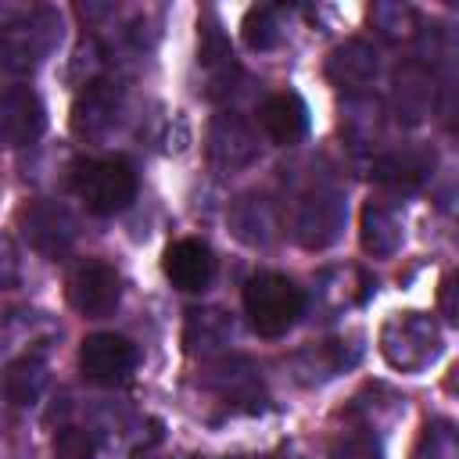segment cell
<instances>
[{"mask_svg": "<svg viewBox=\"0 0 459 459\" xmlns=\"http://www.w3.org/2000/svg\"><path fill=\"white\" fill-rule=\"evenodd\" d=\"M75 194L93 215L126 212L136 197V172L126 158H93L75 169Z\"/></svg>", "mask_w": 459, "mask_h": 459, "instance_id": "4", "label": "cell"}, {"mask_svg": "<svg viewBox=\"0 0 459 459\" xmlns=\"http://www.w3.org/2000/svg\"><path fill=\"white\" fill-rule=\"evenodd\" d=\"M161 269H165V276H169L172 287H179L186 294H201L215 280V255H212V247L204 240L183 237V240H176V244L165 247Z\"/></svg>", "mask_w": 459, "mask_h": 459, "instance_id": "12", "label": "cell"}, {"mask_svg": "<svg viewBox=\"0 0 459 459\" xmlns=\"http://www.w3.org/2000/svg\"><path fill=\"white\" fill-rule=\"evenodd\" d=\"M344 219H348L344 194L333 183H316L294 212V237L305 251H326L330 244L341 240Z\"/></svg>", "mask_w": 459, "mask_h": 459, "instance_id": "5", "label": "cell"}, {"mask_svg": "<svg viewBox=\"0 0 459 459\" xmlns=\"http://www.w3.org/2000/svg\"><path fill=\"white\" fill-rule=\"evenodd\" d=\"M47 377H50V373H47L43 355L25 351V355H18V359H11V362L4 366V373H0V394H4L11 405H18V409L36 405L39 394H43V387H47Z\"/></svg>", "mask_w": 459, "mask_h": 459, "instance_id": "20", "label": "cell"}, {"mask_svg": "<svg viewBox=\"0 0 459 459\" xmlns=\"http://www.w3.org/2000/svg\"><path fill=\"white\" fill-rule=\"evenodd\" d=\"M412 459H459V434L448 420H430L412 448Z\"/></svg>", "mask_w": 459, "mask_h": 459, "instance_id": "27", "label": "cell"}, {"mask_svg": "<svg viewBox=\"0 0 459 459\" xmlns=\"http://www.w3.org/2000/svg\"><path fill=\"white\" fill-rule=\"evenodd\" d=\"M441 330L423 312H398L380 326V355L398 373H420L441 355Z\"/></svg>", "mask_w": 459, "mask_h": 459, "instance_id": "3", "label": "cell"}, {"mask_svg": "<svg viewBox=\"0 0 459 459\" xmlns=\"http://www.w3.org/2000/svg\"><path fill=\"white\" fill-rule=\"evenodd\" d=\"M434 172V151L430 147H402L387 151L373 161V179L391 190H416Z\"/></svg>", "mask_w": 459, "mask_h": 459, "instance_id": "16", "label": "cell"}, {"mask_svg": "<svg viewBox=\"0 0 459 459\" xmlns=\"http://www.w3.org/2000/svg\"><path fill=\"white\" fill-rule=\"evenodd\" d=\"M434 75L427 65L420 61H402L394 68V86H391V108H394V118L405 122V126H420L430 108H434Z\"/></svg>", "mask_w": 459, "mask_h": 459, "instance_id": "13", "label": "cell"}, {"mask_svg": "<svg viewBox=\"0 0 459 459\" xmlns=\"http://www.w3.org/2000/svg\"><path fill=\"white\" fill-rule=\"evenodd\" d=\"M143 459H161V455H143Z\"/></svg>", "mask_w": 459, "mask_h": 459, "instance_id": "32", "label": "cell"}, {"mask_svg": "<svg viewBox=\"0 0 459 459\" xmlns=\"http://www.w3.org/2000/svg\"><path fill=\"white\" fill-rule=\"evenodd\" d=\"M341 129L351 140V147H373L384 136V108L377 97H348L341 104Z\"/></svg>", "mask_w": 459, "mask_h": 459, "instance_id": "22", "label": "cell"}, {"mask_svg": "<svg viewBox=\"0 0 459 459\" xmlns=\"http://www.w3.org/2000/svg\"><path fill=\"white\" fill-rule=\"evenodd\" d=\"M326 75H330L333 86L359 93V90L373 86V79L380 75V54H377V47L366 43V39H344L341 47L330 50V57H326Z\"/></svg>", "mask_w": 459, "mask_h": 459, "instance_id": "14", "label": "cell"}, {"mask_svg": "<svg viewBox=\"0 0 459 459\" xmlns=\"http://www.w3.org/2000/svg\"><path fill=\"white\" fill-rule=\"evenodd\" d=\"M355 359H359V344L344 348V341H323L298 355V373L305 384H319V380H330L333 373H341L344 366H351Z\"/></svg>", "mask_w": 459, "mask_h": 459, "instance_id": "23", "label": "cell"}, {"mask_svg": "<svg viewBox=\"0 0 459 459\" xmlns=\"http://www.w3.org/2000/svg\"><path fill=\"white\" fill-rule=\"evenodd\" d=\"M233 316L222 308H190L183 323V344L190 355H215L233 341Z\"/></svg>", "mask_w": 459, "mask_h": 459, "instance_id": "19", "label": "cell"}, {"mask_svg": "<svg viewBox=\"0 0 459 459\" xmlns=\"http://www.w3.org/2000/svg\"><path fill=\"white\" fill-rule=\"evenodd\" d=\"M359 237H362L366 255L391 258L402 247V219H398V212L380 204V201H369L362 208V219H359Z\"/></svg>", "mask_w": 459, "mask_h": 459, "instance_id": "21", "label": "cell"}, {"mask_svg": "<svg viewBox=\"0 0 459 459\" xmlns=\"http://www.w3.org/2000/svg\"><path fill=\"white\" fill-rule=\"evenodd\" d=\"M258 158V133L237 111H219L208 122V161L222 172H240Z\"/></svg>", "mask_w": 459, "mask_h": 459, "instance_id": "10", "label": "cell"}, {"mask_svg": "<svg viewBox=\"0 0 459 459\" xmlns=\"http://www.w3.org/2000/svg\"><path fill=\"white\" fill-rule=\"evenodd\" d=\"M61 39V18L50 7L0 4V65L14 75H29Z\"/></svg>", "mask_w": 459, "mask_h": 459, "instance_id": "1", "label": "cell"}, {"mask_svg": "<svg viewBox=\"0 0 459 459\" xmlns=\"http://www.w3.org/2000/svg\"><path fill=\"white\" fill-rule=\"evenodd\" d=\"M204 387H212L222 402L230 405H247V409H258L265 402V387H262V377L258 369L247 362V359H222L215 362L208 373H204Z\"/></svg>", "mask_w": 459, "mask_h": 459, "instance_id": "15", "label": "cell"}, {"mask_svg": "<svg viewBox=\"0 0 459 459\" xmlns=\"http://www.w3.org/2000/svg\"><path fill=\"white\" fill-rule=\"evenodd\" d=\"M126 111V97L111 79H86L72 100V133L86 143H104Z\"/></svg>", "mask_w": 459, "mask_h": 459, "instance_id": "6", "label": "cell"}, {"mask_svg": "<svg viewBox=\"0 0 459 459\" xmlns=\"http://www.w3.org/2000/svg\"><path fill=\"white\" fill-rule=\"evenodd\" d=\"M197 61L212 79H222L233 72V50L230 39L222 32V25L215 22V14L201 18V36H197Z\"/></svg>", "mask_w": 459, "mask_h": 459, "instance_id": "24", "label": "cell"}, {"mask_svg": "<svg viewBox=\"0 0 459 459\" xmlns=\"http://www.w3.org/2000/svg\"><path fill=\"white\" fill-rule=\"evenodd\" d=\"M280 36H283V18L276 7L262 4L244 14V43L251 50H273L280 43Z\"/></svg>", "mask_w": 459, "mask_h": 459, "instance_id": "26", "label": "cell"}, {"mask_svg": "<svg viewBox=\"0 0 459 459\" xmlns=\"http://www.w3.org/2000/svg\"><path fill=\"white\" fill-rule=\"evenodd\" d=\"M22 283V262L7 233H0V290H14Z\"/></svg>", "mask_w": 459, "mask_h": 459, "instance_id": "30", "label": "cell"}, {"mask_svg": "<svg viewBox=\"0 0 459 459\" xmlns=\"http://www.w3.org/2000/svg\"><path fill=\"white\" fill-rule=\"evenodd\" d=\"M330 459H384V445L369 427H351L330 441Z\"/></svg>", "mask_w": 459, "mask_h": 459, "instance_id": "28", "label": "cell"}, {"mask_svg": "<svg viewBox=\"0 0 459 459\" xmlns=\"http://www.w3.org/2000/svg\"><path fill=\"white\" fill-rule=\"evenodd\" d=\"M65 294H68L75 312H82L86 319H100V316H111L118 308L122 280H118L115 265H108L100 258H86V262L72 265V273L65 280Z\"/></svg>", "mask_w": 459, "mask_h": 459, "instance_id": "8", "label": "cell"}, {"mask_svg": "<svg viewBox=\"0 0 459 459\" xmlns=\"http://www.w3.org/2000/svg\"><path fill=\"white\" fill-rule=\"evenodd\" d=\"M441 305H445V316H448V319H459V316H455V305H452V276L445 280V294H441Z\"/></svg>", "mask_w": 459, "mask_h": 459, "instance_id": "31", "label": "cell"}, {"mask_svg": "<svg viewBox=\"0 0 459 459\" xmlns=\"http://www.w3.org/2000/svg\"><path fill=\"white\" fill-rule=\"evenodd\" d=\"M18 230H22L25 244H29L32 251H39L43 258H61V255L75 244V233H79L75 215H72L65 204L47 201V197L29 201V204L18 212Z\"/></svg>", "mask_w": 459, "mask_h": 459, "instance_id": "7", "label": "cell"}, {"mask_svg": "<svg viewBox=\"0 0 459 459\" xmlns=\"http://www.w3.org/2000/svg\"><path fill=\"white\" fill-rule=\"evenodd\" d=\"M47 129V111L36 90L29 86H11L0 93V140L11 147H29L43 136Z\"/></svg>", "mask_w": 459, "mask_h": 459, "instance_id": "11", "label": "cell"}, {"mask_svg": "<svg viewBox=\"0 0 459 459\" xmlns=\"http://www.w3.org/2000/svg\"><path fill=\"white\" fill-rule=\"evenodd\" d=\"M244 312L262 337H283L305 312V294L283 273H255L244 283Z\"/></svg>", "mask_w": 459, "mask_h": 459, "instance_id": "2", "label": "cell"}, {"mask_svg": "<svg viewBox=\"0 0 459 459\" xmlns=\"http://www.w3.org/2000/svg\"><path fill=\"white\" fill-rule=\"evenodd\" d=\"M50 452H54V459H97V441H93L90 430L68 423L54 434Z\"/></svg>", "mask_w": 459, "mask_h": 459, "instance_id": "29", "label": "cell"}, {"mask_svg": "<svg viewBox=\"0 0 459 459\" xmlns=\"http://www.w3.org/2000/svg\"><path fill=\"white\" fill-rule=\"evenodd\" d=\"M79 369L90 384L100 387H115L122 380H129V373L136 369V344L122 333H90L79 348Z\"/></svg>", "mask_w": 459, "mask_h": 459, "instance_id": "9", "label": "cell"}, {"mask_svg": "<svg viewBox=\"0 0 459 459\" xmlns=\"http://www.w3.org/2000/svg\"><path fill=\"white\" fill-rule=\"evenodd\" d=\"M230 230L247 247H265L276 237V208L265 194H240L230 204Z\"/></svg>", "mask_w": 459, "mask_h": 459, "instance_id": "18", "label": "cell"}, {"mask_svg": "<svg viewBox=\"0 0 459 459\" xmlns=\"http://www.w3.org/2000/svg\"><path fill=\"white\" fill-rule=\"evenodd\" d=\"M258 126L276 147H290L308 133V111L298 93H273L258 108Z\"/></svg>", "mask_w": 459, "mask_h": 459, "instance_id": "17", "label": "cell"}, {"mask_svg": "<svg viewBox=\"0 0 459 459\" xmlns=\"http://www.w3.org/2000/svg\"><path fill=\"white\" fill-rule=\"evenodd\" d=\"M369 25L377 36L384 39H409L416 29H420V14L416 7L409 4H398V0H377L369 7Z\"/></svg>", "mask_w": 459, "mask_h": 459, "instance_id": "25", "label": "cell"}]
</instances>
